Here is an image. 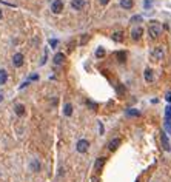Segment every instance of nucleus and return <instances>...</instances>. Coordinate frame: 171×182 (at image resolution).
I'll return each mask as SVG.
<instances>
[{
    "label": "nucleus",
    "mask_w": 171,
    "mask_h": 182,
    "mask_svg": "<svg viewBox=\"0 0 171 182\" xmlns=\"http://www.w3.org/2000/svg\"><path fill=\"white\" fill-rule=\"evenodd\" d=\"M14 110H16V114L17 116H23L25 114V107H23V105H20V104H17L16 107H14Z\"/></svg>",
    "instance_id": "nucleus-17"
},
{
    "label": "nucleus",
    "mask_w": 171,
    "mask_h": 182,
    "mask_svg": "<svg viewBox=\"0 0 171 182\" xmlns=\"http://www.w3.org/2000/svg\"><path fill=\"white\" fill-rule=\"evenodd\" d=\"M128 116H134V117H139L140 116V111H137V110H128L127 111Z\"/></svg>",
    "instance_id": "nucleus-21"
},
{
    "label": "nucleus",
    "mask_w": 171,
    "mask_h": 182,
    "mask_svg": "<svg viewBox=\"0 0 171 182\" xmlns=\"http://www.w3.org/2000/svg\"><path fill=\"white\" fill-rule=\"evenodd\" d=\"M163 54H165V52H163V48L162 46H157L156 48V50H153V59L154 60H160V59H163Z\"/></svg>",
    "instance_id": "nucleus-8"
},
{
    "label": "nucleus",
    "mask_w": 171,
    "mask_h": 182,
    "mask_svg": "<svg viewBox=\"0 0 171 182\" xmlns=\"http://www.w3.org/2000/svg\"><path fill=\"white\" fill-rule=\"evenodd\" d=\"M63 9V2L62 0H54V2L51 3V11L54 14H60Z\"/></svg>",
    "instance_id": "nucleus-2"
},
{
    "label": "nucleus",
    "mask_w": 171,
    "mask_h": 182,
    "mask_svg": "<svg viewBox=\"0 0 171 182\" xmlns=\"http://www.w3.org/2000/svg\"><path fill=\"white\" fill-rule=\"evenodd\" d=\"M31 168H32V171H40V168H42V167H40V162L39 161H37V159H32V162H31Z\"/></svg>",
    "instance_id": "nucleus-16"
},
{
    "label": "nucleus",
    "mask_w": 171,
    "mask_h": 182,
    "mask_svg": "<svg viewBox=\"0 0 171 182\" xmlns=\"http://www.w3.org/2000/svg\"><path fill=\"white\" fill-rule=\"evenodd\" d=\"M99 2H100V5H106V3L109 2V0H99Z\"/></svg>",
    "instance_id": "nucleus-29"
},
{
    "label": "nucleus",
    "mask_w": 171,
    "mask_h": 182,
    "mask_svg": "<svg viewBox=\"0 0 171 182\" xmlns=\"http://www.w3.org/2000/svg\"><path fill=\"white\" fill-rule=\"evenodd\" d=\"M63 113H65V116H71V114H73V105H71V104H66V105H65V110H63Z\"/></svg>",
    "instance_id": "nucleus-19"
},
{
    "label": "nucleus",
    "mask_w": 171,
    "mask_h": 182,
    "mask_svg": "<svg viewBox=\"0 0 171 182\" xmlns=\"http://www.w3.org/2000/svg\"><path fill=\"white\" fill-rule=\"evenodd\" d=\"M3 100V96H2V94H0V102H2Z\"/></svg>",
    "instance_id": "nucleus-31"
},
{
    "label": "nucleus",
    "mask_w": 171,
    "mask_h": 182,
    "mask_svg": "<svg viewBox=\"0 0 171 182\" xmlns=\"http://www.w3.org/2000/svg\"><path fill=\"white\" fill-rule=\"evenodd\" d=\"M119 145H120V139L119 137H114L113 141L108 143V148H109V151H116Z\"/></svg>",
    "instance_id": "nucleus-10"
},
{
    "label": "nucleus",
    "mask_w": 171,
    "mask_h": 182,
    "mask_svg": "<svg viewBox=\"0 0 171 182\" xmlns=\"http://www.w3.org/2000/svg\"><path fill=\"white\" fill-rule=\"evenodd\" d=\"M142 34H143V28H140V26H137V28H134V29L131 31V39L137 42V40H140V39H142Z\"/></svg>",
    "instance_id": "nucleus-5"
},
{
    "label": "nucleus",
    "mask_w": 171,
    "mask_h": 182,
    "mask_svg": "<svg viewBox=\"0 0 171 182\" xmlns=\"http://www.w3.org/2000/svg\"><path fill=\"white\" fill-rule=\"evenodd\" d=\"M71 6H73V9H76V11H80L83 6H85V2H83V0H71Z\"/></svg>",
    "instance_id": "nucleus-9"
},
{
    "label": "nucleus",
    "mask_w": 171,
    "mask_h": 182,
    "mask_svg": "<svg viewBox=\"0 0 171 182\" xmlns=\"http://www.w3.org/2000/svg\"><path fill=\"white\" fill-rule=\"evenodd\" d=\"M165 120H171V104L165 110Z\"/></svg>",
    "instance_id": "nucleus-20"
},
{
    "label": "nucleus",
    "mask_w": 171,
    "mask_h": 182,
    "mask_svg": "<svg viewBox=\"0 0 171 182\" xmlns=\"http://www.w3.org/2000/svg\"><path fill=\"white\" fill-rule=\"evenodd\" d=\"M165 99H166V102H170V104H171V93H166Z\"/></svg>",
    "instance_id": "nucleus-28"
},
{
    "label": "nucleus",
    "mask_w": 171,
    "mask_h": 182,
    "mask_svg": "<svg viewBox=\"0 0 171 182\" xmlns=\"http://www.w3.org/2000/svg\"><path fill=\"white\" fill-rule=\"evenodd\" d=\"M89 148V142L86 141V139H80V141L77 142V151L79 153H86Z\"/></svg>",
    "instance_id": "nucleus-3"
},
{
    "label": "nucleus",
    "mask_w": 171,
    "mask_h": 182,
    "mask_svg": "<svg viewBox=\"0 0 171 182\" xmlns=\"http://www.w3.org/2000/svg\"><path fill=\"white\" fill-rule=\"evenodd\" d=\"M88 40H89V36H88V34H86V36L83 37V39H80V45H85V43H86V42H88Z\"/></svg>",
    "instance_id": "nucleus-26"
},
{
    "label": "nucleus",
    "mask_w": 171,
    "mask_h": 182,
    "mask_svg": "<svg viewBox=\"0 0 171 182\" xmlns=\"http://www.w3.org/2000/svg\"><path fill=\"white\" fill-rule=\"evenodd\" d=\"M105 54H106V52H105V48L99 46V48H97V51H96V57H97V59H103V57H105Z\"/></svg>",
    "instance_id": "nucleus-18"
},
{
    "label": "nucleus",
    "mask_w": 171,
    "mask_h": 182,
    "mask_svg": "<svg viewBox=\"0 0 171 182\" xmlns=\"http://www.w3.org/2000/svg\"><path fill=\"white\" fill-rule=\"evenodd\" d=\"M151 5H153V0H145V8H146V9L150 8Z\"/></svg>",
    "instance_id": "nucleus-27"
},
{
    "label": "nucleus",
    "mask_w": 171,
    "mask_h": 182,
    "mask_svg": "<svg viewBox=\"0 0 171 182\" xmlns=\"http://www.w3.org/2000/svg\"><path fill=\"white\" fill-rule=\"evenodd\" d=\"M13 65L16 68H20L23 65V54H20V52H17V54H14L13 57Z\"/></svg>",
    "instance_id": "nucleus-6"
},
{
    "label": "nucleus",
    "mask_w": 171,
    "mask_h": 182,
    "mask_svg": "<svg viewBox=\"0 0 171 182\" xmlns=\"http://www.w3.org/2000/svg\"><path fill=\"white\" fill-rule=\"evenodd\" d=\"M63 62H65V54L57 52V54L54 56V63H56V65H62Z\"/></svg>",
    "instance_id": "nucleus-15"
},
{
    "label": "nucleus",
    "mask_w": 171,
    "mask_h": 182,
    "mask_svg": "<svg viewBox=\"0 0 171 182\" xmlns=\"http://www.w3.org/2000/svg\"><path fill=\"white\" fill-rule=\"evenodd\" d=\"M140 20H142V16H134V17L131 19V22H133V23H139Z\"/></svg>",
    "instance_id": "nucleus-23"
},
{
    "label": "nucleus",
    "mask_w": 171,
    "mask_h": 182,
    "mask_svg": "<svg viewBox=\"0 0 171 182\" xmlns=\"http://www.w3.org/2000/svg\"><path fill=\"white\" fill-rule=\"evenodd\" d=\"M145 80L148 83H151L154 80V74H153V70H151V68H146L145 70Z\"/></svg>",
    "instance_id": "nucleus-14"
},
{
    "label": "nucleus",
    "mask_w": 171,
    "mask_h": 182,
    "mask_svg": "<svg viewBox=\"0 0 171 182\" xmlns=\"http://www.w3.org/2000/svg\"><path fill=\"white\" fill-rule=\"evenodd\" d=\"M57 43H59V42H57L56 39H51V40H49V45H51V48H56Z\"/></svg>",
    "instance_id": "nucleus-25"
},
{
    "label": "nucleus",
    "mask_w": 171,
    "mask_h": 182,
    "mask_svg": "<svg viewBox=\"0 0 171 182\" xmlns=\"http://www.w3.org/2000/svg\"><path fill=\"white\" fill-rule=\"evenodd\" d=\"M2 17H3V13H2V9H0V20H2Z\"/></svg>",
    "instance_id": "nucleus-30"
},
{
    "label": "nucleus",
    "mask_w": 171,
    "mask_h": 182,
    "mask_svg": "<svg viewBox=\"0 0 171 182\" xmlns=\"http://www.w3.org/2000/svg\"><path fill=\"white\" fill-rule=\"evenodd\" d=\"M148 33H150L151 39H157V37L160 36V25H159V22L151 20L150 26H148Z\"/></svg>",
    "instance_id": "nucleus-1"
},
{
    "label": "nucleus",
    "mask_w": 171,
    "mask_h": 182,
    "mask_svg": "<svg viewBox=\"0 0 171 182\" xmlns=\"http://www.w3.org/2000/svg\"><path fill=\"white\" fill-rule=\"evenodd\" d=\"M116 57H117V62H120V63H125L127 62V57H128V54H127V51H119L116 54Z\"/></svg>",
    "instance_id": "nucleus-12"
},
{
    "label": "nucleus",
    "mask_w": 171,
    "mask_h": 182,
    "mask_svg": "<svg viewBox=\"0 0 171 182\" xmlns=\"http://www.w3.org/2000/svg\"><path fill=\"white\" fill-rule=\"evenodd\" d=\"M165 128L168 130V133L171 134V120H165Z\"/></svg>",
    "instance_id": "nucleus-24"
},
{
    "label": "nucleus",
    "mask_w": 171,
    "mask_h": 182,
    "mask_svg": "<svg viewBox=\"0 0 171 182\" xmlns=\"http://www.w3.org/2000/svg\"><path fill=\"white\" fill-rule=\"evenodd\" d=\"M120 6H122L123 9H131L133 6H134V2H133V0H120Z\"/></svg>",
    "instance_id": "nucleus-13"
},
{
    "label": "nucleus",
    "mask_w": 171,
    "mask_h": 182,
    "mask_svg": "<svg viewBox=\"0 0 171 182\" xmlns=\"http://www.w3.org/2000/svg\"><path fill=\"white\" fill-rule=\"evenodd\" d=\"M8 82V71L0 68V85H5Z\"/></svg>",
    "instance_id": "nucleus-11"
},
{
    "label": "nucleus",
    "mask_w": 171,
    "mask_h": 182,
    "mask_svg": "<svg viewBox=\"0 0 171 182\" xmlns=\"http://www.w3.org/2000/svg\"><path fill=\"white\" fill-rule=\"evenodd\" d=\"M160 142H162V147L165 151H170L171 150V145H170V141H168V136H166L165 131L160 133Z\"/></svg>",
    "instance_id": "nucleus-4"
},
{
    "label": "nucleus",
    "mask_w": 171,
    "mask_h": 182,
    "mask_svg": "<svg viewBox=\"0 0 171 182\" xmlns=\"http://www.w3.org/2000/svg\"><path fill=\"white\" fill-rule=\"evenodd\" d=\"M136 182H140V181H136Z\"/></svg>",
    "instance_id": "nucleus-32"
},
{
    "label": "nucleus",
    "mask_w": 171,
    "mask_h": 182,
    "mask_svg": "<svg viewBox=\"0 0 171 182\" xmlns=\"http://www.w3.org/2000/svg\"><path fill=\"white\" fill-rule=\"evenodd\" d=\"M122 39H123L122 33H114V34H113V40L117 42V40H122Z\"/></svg>",
    "instance_id": "nucleus-22"
},
{
    "label": "nucleus",
    "mask_w": 171,
    "mask_h": 182,
    "mask_svg": "<svg viewBox=\"0 0 171 182\" xmlns=\"http://www.w3.org/2000/svg\"><path fill=\"white\" fill-rule=\"evenodd\" d=\"M105 162H106V157H103V156L97 157L96 162H94V170H96V171H102V168H103Z\"/></svg>",
    "instance_id": "nucleus-7"
}]
</instances>
